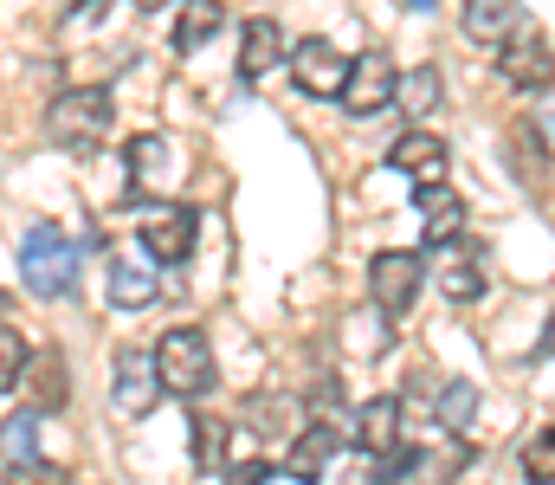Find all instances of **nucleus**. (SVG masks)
<instances>
[{
    "label": "nucleus",
    "instance_id": "obj_1",
    "mask_svg": "<svg viewBox=\"0 0 555 485\" xmlns=\"http://www.w3.org/2000/svg\"><path fill=\"white\" fill-rule=\"evenodd\" d=\"M20 279H26V292L46 298V305L72 298V292H78V246H72V233L52 227V220L26 227V240H20Z\"/></svg>",
    "mask_w": 555,
    "mask_h": 485
},
{
    "label": "nucleus",
    "instance_id": "obj_2",
    "mask_svg": "<svg viewBox=\"0 0 555 485\" xmlns=\"http://www.w3.org/2000/svg\"><path fill=\"white\" fill-rule=\"evenodd\" d=\"M111 117H117V104H111V91H98V85H78V91H59L52 104H46V137L59 143V150H98L104 137H111Z\"/></svg>",
    "mask_w": 555,
    "mask_h": 485
},
{
    "label": "nucleus",
    "instance_id": "obj_3",
    "mask_svg": "<svg viewBox=\"0 0 555 485\" xmlns=\"http://www.w3.org/2000/svg\"><path fill=\"white\" fill-rule=\"evenodd\" d=\"M149 349H155V375H162L168 395H201V388L214 382V343H207V330L175 323V330H162V343H149Z\"/></svg>",
    "mask_w": 555,
    "mask_h": 485
},
{
    "label": "nucleus",
    "instance_id": "obj_4",
    "mask_svg": "<svg viewBox=\"0 0 555 485\" xmlns=\"http://www.w3.org/2000/svg\"><path fill=\"white\" fill-rule=\"evenodd\" d=\"M395 91H401V72H395V59H388L382 46H369V52L349 65V85H343V111H349V117H375L382 104H395Z\"/></svg>",
    "mask_w": 555,
    "mask_h": 485
},
{
    "label": "nucleus",
    "instance_id": "obj_5",
    "mask_svg": "<svg viewBox=\"0 0 555 485\" xmlns=\"http://www.w3.org/2000/svg\"><path fill=\"white\" fill-rule=\"evenodd\" d=\"M420 279H426L420 253H401V246H388V253H375V259H369V292H375L382 318H401V311L414 305V298H420Z\"/></svg>",
    "mask_w": 555,
    "mask_h": 485
},
{
    "label": "nucleus",
    "instance_id": "obj_6",
    "mask_svg": "<svg viewBox=\"0 0 555 485\" xmlns=\"http://www.w3.org/2000/svg\"><path fill=\"white\" fill-rule=\"evenodd\" d=\"M498 72H504V85L511 91H530V98H543L555 85V52L543 33H517L504 52H498Z\"/></svg>",
    "mask_w": 555,
    "mask_h": 485
},
{
    "label": "nucleus",
    "instance_id": "obj_7",
    "mask_svg": "<svg viewBox=\"0 0 555 485\" xmlns=\"http://www.w3.org/2000/svg\"><path fill=\"white\" fill-rule=\"evenodd\" d=\"M291 72H297V91H310V98H343V85H349V59L330 39H304L291 52Z\"/></svg>",
    "mask_w": 555,
    "mask_h": 485
},
{
    "label": "nucleus",
    "instance_id": "obj_8",
    "mask_svg": "<svg viewBox=\"0 0 555 485\" xmlns=\"http://www.w3.org/2000/svg\"><path fill=\"white\" fill-rule=\"evenodd\" d=\"M155 401H162L155 349H149V343H130V349H117V408H124V414H149Z\"/></svg>",
    "mask_w": 555,
    "mask_h": 485
},
{
    "label": "nucleus",
    "instance_id": "obj_9",
    "mask_svg": "<svg viewBox=\"0 0 555 485\" xmlns=\"http://www.w3.org/2000/svg\"><path fill=\"white\" fill-rule=\"evenodd\" d=\"M194 233H201L194 207H155V214L142 220V246H149V259H162V266H181V259L194 253Z\"/></svg>",
    "mask_w": 555,
    "mask_h": 485
},
{
    "label": "nucleus",
    "instance_id": "obj_10",
    "mask_svg": "<svg viewBox=\"0 0 555 485\" xmlns=\"http://www.w3.org/2000/svg\"><path fill=\"white\" fill-rule=\"evenodd\" d=\"M517 33H524V7L517 0H465V39L504 52Z\"/></svg>",
    "mask_w": 555,
    "mask_h": 485
},
{
    "label": "nucleus",
    "instance_id": "obj_11",
    "mask_svg": "<svg viewBox=\"0 0 555 485\" xmlns=\"http://www.w3.org/2000/svg\"><path fill=\"white\" fill-rule=\"evenodd\" d=\"M278 59H284V33H278V20H266V13L246 20V26H240V78L259 85Z\"/></svg>",
    "mask_w": 555,
    "mask_h": 485
},
{
    "label": "nucleus",
    "instance_id": "obj_12",
    "mask_svg": "<svg viewBox=\"0 0 555 485\" xmlns=\"http://www.w3.org/2000/svg\"><path fill=\"white\" fill-rule=\"evenodd\" d=\"M388 162H395L401 175H414V181H426V188H433V181L446 175V143H439L433 130H420V124H414L408 137H395V150H388Z\"/></svg>",
    "mask_w": 555,
    "mask_h": 485
},
{
    "label": "nucleus",
    "instance_id": "obj_13",
    "mask_svg": "<svg viewBox=\"0 0 555 485\" xmlns=\"http://www.w3.org/2000/svg\"><path fill=\"white\" fill-rule=\"evenodd\" d=\"M414 201H420V214H426V246H459V233H465L459 194H452L446 181H433V188H420Z\"/></svg>",
    "mask_w": 555,
    "mask_h": 485
},
{
    "label": "nucleus",
    "instance_id": "obj_14",
    "mask_svg": "<svg viewBox=\"0 0 555 485\" xmlns=\"http://www.w3.org/2000/svg\"><path fill=\"white\" fill-rule=\"evenodd\" d=\"M26 388H33V401L26 408H59L65 401V388H72V369H65V356L59 349H33V362H26Z\"/></svg>",
    "mask_w": 555,
    "mask_h": 485
},
{
    "label": "nucleus",
    "instance_id": "obj_15",
    "mask_svg": "<svg viewBox=\"0 0 555 485\" xmlns=\"http://www.w3.org/2000/svg\"><path fill=\"white\" fill-rule=\"evenodd\" d=\"M336 454H343V434H336L330 421H317V427L297 434V447H291V473H297V480H317V473L336 467Z\"/></svg>",
    "mask_w": 555,
    "mask_h": 485
},
{
    "label": "nucleus",
    "instance_id": "obj_16",
    "mask_svg": "<svg viewBox=\"0 0 555 485\" xmlns=\"http://www.w3.org/2000/svg\"><path fill=\"white\" fill-rule=\"evenodd\" d=\"M220 20H227L220 0H181V13H175V52H201L220 33Z\"/></svg>",
    "mask_w": 555,
    "mask_h": 485
},
{
    "label": "nucleus",
    "instance_id": "obj_17",
    "mask_svg": "<svg viewBox=\"0 0 555 485\" xmlns=\"http://www.w3.org/2000/svg\"><path fill=\"white\" fill-rule=\"evenodd\" d=\"M46 408H20L7 427H0V454H7V467H26V460H39V434H46Z\"/></svg>",
    "mask_w": 555,
    "mask_h": 485
},
{
    "label": "nucleus",
    "instance_id": "obj_18",
    "mask_svg": "<svg viewBox=\"0 0 555 485\" xmlns=\"http://www.w3.org/2000/svg\"><path fill=\"white\" fill-rule=\"evenodd\" d=\"M395 427H401V401L395 395H375L369 408H362V454H395L401 441H395Z\"/></svg>",
    "mask_w": 555,
    "mask_h": 485
},
{
    "label": "nucleus",
    "instance_id": "obj_19",
    "mask_svg": "<svg viewBox=\"0 0 555 485\" xmlns=\"http://www.w3.org/2000/svg\"><path fill=\"white\" fill-rule=\"evenodd\" d=\"M104 292H111V305H117V311H142V305L155 298V279H149V272H137L130 259H111Z\"/></svg>",
    "mask_w": 555,
    "mask_h": 485
},
{
    "label": "nucleus",
    "instance_id": "obj_20",
    "mask_svg": "<svg viewBox=\"0 0 555 485\" xmlns=\"http://www.w3.org/2000/svg\"><path fill=\"white\" fill-rule=\"evenodd\" d=\"M439 85H446V78H439V65H414V72L401 78V91H395V98L414 111V124H420V117H433V111H439V98H446Z\"/></svg>",
    "mask_w": 555,
    "mask_h": 485
},
{
    "label": "nucleus",
    "instance_id": "obj_21",
    "mask_svg": "<svg viewBox=\"0 0 555 485\" xmlns=\"http://www.w3.org/2000/svg\"><path fill=\"white\" fill-rule=\"evenodd\" d=\"M439 285H446V298H452V305H472V298H485V272H478V259H465V253H452V259H446Z\"/></svg>",
    "mask_w": 555,
    "mask_h": 485
},
{
    "label": "nucleus",
    "instance_id": "obj_22",
    "mask_svg": "<svg viewBox=\"0 0 555 485\" xmlns=\"http://www.w3.org/2000/svg\"><path fill=\"white\" fill-rule=\"evenodd\" d=\"M439 421H446L452 434H472V421H478V388H472V382H446V388H439Z\"/></svg>",
    "mask_w": 555,
    "mask_h": 485
},
{
    "label": "nucleus",
    "instance_id": "obj_23",
    "mask_svg": "<svg viewBox=\"0 0 555 485\" xmlns=\"http://www.w3.org/2000/svg\"><path fill=\"white\" fill-rule=\"evenodd\" d=\"M26 362H33V349H26V336H20L13 323H0V395L26 382Z\"/></svg>",
    "mask_w": 555,
    "mask_h": 485
},
{
    "label": "nucleus",
    "instance_id": "obj_24",
    "mask_svg": "<svg viewBox=\"0 0 555 485\" xmlns=\"http://www.w3.org/2000/svg\"><path fill=\"white\" fill-rule=\"evenodd\" d=\"M220 447H227V427L214 414H194V473H214L220 467Z\"/></svg>",
    "mask_w": 555,
    "mask_h": 485
},
{
    "label": "nucleus",
    "instance_id": "obj_25",
    "mask_svg": "<svg viewBox=\"0 0 555 485\" xmlns=\"http://www.w3.org/2000/svg\"><path fill=\"white\" fill-rule=\"evenodd\" d=\"M524 480L530 485H555V427H543V434L524 447Z\"/></svg>",
    "mask_w": 555,
    "mask_h": 485
},
{
    "label": "nucleus",
    "instance_id": "obj_26",
    "mask_svg": "<svg viewBox=\"0 0 555 485\" xmlns=\"http://www.w3.org/2000/svg\"><path fill=\"white\" fill-rule=\"evenodd\" d=\"M530 143H543V137H537L530 124H517V130H511V162H517V175L543 181V168H550V156H543V150H530Z\"/></svg>",
    "mask_w": 555,
    "mask_h": 485
},
{
    "label": "nucleus",
    "instance_id": "obj_27",
    "mask_svg": "<svg viewBox=\"0 0 555 485\" xmlns=\"http://www.w3.org/2000/svg\"><path fill=\"white\" fill-rule=\"evenodd\" d=\"M162 162H168V143H162V137H137V143H130V181H155V168H162Z\"/></svg>",
    "mask_w": 555,
    "mask_h": 485
},
{
    "label": "nucleus",
    "instance_id": "obj_28",
    "mask_svg": "<svg viewBox=\"0 0 555 485\" xmlns=\"http://www.w3.org/2000/svg\"><path fill=\"white\" fill-rule=\"evenodd\" d=\"M7 485H72V473L59 460H26V467H7Z\"/></svg>",
    "mask_w": 555,
    "mask_h": 485
},
{
    "label": "nucleus",
    "instance_id": "obj_29",
    "mask_svg": "<svg viewBox=\"0 0 555 485\" xmlns=\"http://www.w3.org/2000/svg\"><path fill=\"white\" fill-rule=\"evenodd\" d=\"M227 485H266V460H246V467H233Z\"/></svg>",
    "mask_w": 555,
    "mask_h": 485
},
{
    "label": "nucleus",
    "instance_id": "obj_30",
    "mask_svg": "<svg viewBox=\"0 0 555 485\" xmlns=\"http://www.w3.org/2000/svg\"><path fill=\"white\" fill-rule=\"evenodd\" d=\"M543 349H550V356H555V318H550V330H543Z\"/></svg>",
    "mask_w": 555,
    "mask_h": 485
},
{
    "label": "nucleus",
    "instance_id": "obj_31",
    "mask_svg": "<svg viewBox=\"0 0 555 485\" xmlns=\"http://www.w3.org/2000/svg\"><path fill=\"white\" fill-rule=\"evenodd\" d=\"M408 7H433V0H408Z\"/></svg>",
    "mask_w": 555,
    "mask_h": 485
},
{
    "label": "nucleus",
    "instance_id": "obj_32",
    "mask_svg": "<svg viewBox=\"0 0 555 485\" xmlns=\"http://www.w3.org/2000/svg\"><path fill=\"white\" fill-rule=\"evenodd\" d=\"M137 7H162V0H137Z\"/></svg>",
    "mask_w": 555,
    "mask_h": 485
}]
</instances>
